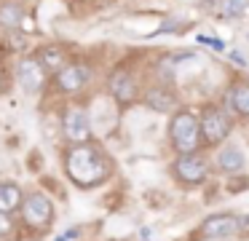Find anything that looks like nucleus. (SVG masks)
Returning a JSON list of instances; mask_svg holds the SVG:
<instances>
[{
  "label": "nucleus",
  "mask_w": 249,
  "mask_h": 241,
  "mask_svg": "<svg viewBox=\"0 0 249 241\" xmlns=\"http://www.w3.org/2000/svg\"><path fill=\"white\" fill-rule=\"evenodd\" d=\"M22 201H24V190L17 182H0V212H6V214L19 212Z\"/></svg>",
  "instance_id": "obj_13"
},
{
  "label": "nucleus",
  "mask_w": 249,
  "mask_h": 241,
  "mask_svg": "<svg viewBox=\"0 0 249 241\" xmlns=\"http://www.w3.org/2000/svg\"><path fill=\"white\" fill-rule=\"evenodd\" d=\"M244 166H247V155H244V150L238 148V145L228 142V145H222V148L217 150L214 169L220 171V174H236V171L244 169Z\"/></svg>",
  "instance_id": "obj_11"
},
{
  "label": "nucleus",
  "mask_w": 249,
  "mask_h": 241,
  "mask_svg": "<svg viewBox=\"0 0 249 241\" xmlns=\"http://www.w3.org/2000/svg\"><path fill=\"white\" fill-rule=\"evenodd\" d=\"M238 233H249V214H244V217L238 220Z\"/></svg>",
  "instance_id": "obj_20"
},
{
  "label": "nucleus",
  "mask_w": 249,
  "mask_h": 241,
  "mask_svg": "<svg viewBox=\"0 0 249 241\" xmlns=\"http://www.w3.org/2000/svg\"><path fill=\"white\" fill-rule=\"evenodd\" d=\"M198 43H206V46H212V48H217V51H222V40H214V37H206V35H198Z\"/></svg>",
  "instance_id": "obj_19"
},
{
  "label": "nucleus",
  "mask_w": 249,
  "mask_h": 241,
  "mask_svg": "<svg viewBox=\"0 0 249 241\" xmlns=\"http://www.w3.org/2000/svg\"><path fill=\"white\" fill-rule=\"evenodd\" d=\"M172 171V180L182 187H198L209 180V161L206 155L201 153H185V155H177L169 166Z\"/></svg>",
  "instance_id": "obj_4"
},
{
  "label": "nucleus",
  "mask_w": 249,
  "mask_h": 241,
  "mask_svg": "<svg viewBox=\"0 0 249 241\" xmlns=\"http://www.w3.org/2000/svg\"><path fill=\"white\" fill-rule=\"evenodd\" d=\"M231 107L241 118H249V80H238L231 86Z\"/></svg>",
  "instance_id": "obj_14"
},
{
  "label": "nucleus",
  "mask_w": 249,
  "mask_h": 241,
  "mask_svg": "<svg viewBox=\"0 0 249 241\" xmlns=\"http://www.w3.org/2000/svg\"><path fill=\"white\" fill-rule=\"evenodd\" d=\"M62 131L70 139L72 145H83L91 142V121H89V112L83 107H70L62 118Z\"/></svg>",
  "instance_id": "obj_6"
},
{
  "label": "nucleus",
  "mask_w": 249,
  "mask_h": 241,
  "mask_svg": "<svg viewBox=\"0 0 249 241\" xmlns=\"http://www.w3.org/2000/svg\"><path fill=\"white\" fill-rule=\"evenodd\" d=\"M38 59H40V64H43L46 70H56V73H59V70L65 67V51H62V48H56V46L40 48Z\"/></svg>",
  "instance_id": "obj_16"
},
{
  "label": "nucleus",
  "mask_w": 249,
  "mask_h": 241,
  "mask_svg": "<svg viewBox=\"0 0 249 241\" xmlns=\"http://www.w3.org/2000/svg\"><path fill=\"white\" fill-rule=\"evenodd\" d=\"M217 8L222 16H241L249 8V0H217Z\"/></svg>",
  "instance_id": "obj_17"
},
{
  "label": "nucleus",
  "mask_w": 249,
  "mask_h": 241,
  "mask_svg": "<svg viewBox=\"0 0 249 241\" xmlns=\"http://www.w3.org/2000/svg\"><path fill=\"white\" fill-rule=\"evenodd\" d=\"M6 89H8V78H6V73L0 70V94H6Z\"/></svg>",
  "instance_id": "obj_21"
},
{
  "label": "nucleus",
  "mask_w": 249,
  "mask_h": 241,
  "mask_svg": "<svg viewBox=\"0 0 249 241\" xmlns=\"http://www.w3.org/2000/svg\"><path fill=\"white\" fill-rule=\"evenodd\" d=\"M107 89L113 94V99L118 102L121 107H129L140 99V86H137L134 75L126 73V70H115L107 80Z\"/></svg>",
  "instance_id": "obj_7"
},
{
  "label": "nucleus",
  "mask_w": 249,
  "mask_h": 241,
  "mask_svg": "<svg viewBox=\"0 0 249 241\" xmlns=\"http://www.w3.org/2000/svg\"><path fill=\"white\" fill-rule=\"evenodd\" d=\"M231 59H233V62H238V64H247V59H244L241 54H236V51H231Z\"/></svg>",
  "instance_id": "obj_22"
},
{
  "label": "nucleus",
  "mask_w": 249,
  "mask_h": 241,
  "mask_svg": "<svg viewBox=\"0 0 249 241\" xmlns=\"http://www.w3.org/2000/svg\"><path fill=\"white\" fill-rule=\"evenodd\" d=\"M62 169H65V177L70 180L72 187L94 190L115 174V161L102 145L83 142V145H70L65 150Z\"/></svg>",
  "instance_id": "obj_1"
},
{
  "label": "nucleus",
  "mask_w": 249,
  "mask_h": 241,
  "mask_svg": "<svg viewBox=\"0 0 249 241\" xmlns=\"http://www.w3.org/2000/svg\"><path fill=\"white\" fill-rule=\"evenodd\" d=\"M19 212H22V222L27 225V228L38 230V233H46V230L54 225V217H56L54 201H51L46 193H40V190L27 193Z\"/></svg>",
  "instance_id": "obj_5"
},
{
  "label": "nucleus",
  "mask_w": 249,
  "mask_h": 241,
  "mask_svg": "<svg viewBox=\"0 0 249 241\" xmlns=\"http://www.w3.org/2000/svg\"><path fill=\"white\" fill-rule=\"evenodd\" d=\"M238 214L233 212H217L209 214V217L201 222V236L206 239H228V236H236L238 233Z\"/></svg>",
  "instance_id": "obj_8"
},
{
  "label": "nucleus",
  "mask_w": 249,
  "mask_h": 241,
  "mask_svg": "<svg viewBox=\"0 0 249 241\" xmlns=\"http://www.w3.org/2000/svg\"><path fill=\"white\" fill-rule=\"evenodd\" d=\"M22 19H24L22 5H17V3H3L0 5V27L17 32L19 27H22Z\"/></svg>",
  "instance_id": "obj_15"
},
{
  "label": "nucleus",
  "mask_w": 249,
  "mask_h": 241,
  "mask_svg": "<svg viewBox=\"0 0 249 241\" xmlns=\"http://www.w3.org/2000/svg\"><path fill=\"white\" fill-rule=\"evenodd\" d=\"M17 80L24 91H38L46 80V67L38 56H22L17 62Z\"/></svg>",
  "instance_id": "obj_10"
},
{
  "label": "nucleus",
  "mask_w": 249,
  "mask_h": 241,
  "mask_svg": "<svg viewBox=\"0 0 249 241\" xmlns=\"http://www.w3.org/2000/svg\"><path fill=\"white\" fill-rule=\"evenodd\" d=\"M89 78H91V67H89V64H81V62H72V64H65V67L56 73V86H59L65 94H78V91L86 89Z\"/></svg>",
  "instance_id": "obj_9"
},
{
  "label": "nucleus",
  "mask_w": 249,
  "mask_h": 241,
  "mask_svg": "<svg viewBox=\"0 0 249 241\" xmlns=\"http://www.w3.org/2000/svg\"><path fill=\"white\" fill-rule=\"evenodd\" d=\"M142 102L156 112H169L177 105V96H174V91L169 86H153V89H147L142 94Z\"/></svg>",
  "instance_id": "obj_12"
},
{
  "label": "nucleus",
  "mask_w": 249,
  "mask_h": 241,
  "mask_svg": "<svg viewBox=\"0 0 249 241\" xmlns=\"http://www.w3.org/2000/svg\"><path fill=\"white\" fill-rule=\"evenodd\" d=\"M169 145L174 148L177 155L185 153H198L201 148V123L198 115L188 107L177 110L169 121Z\"/></svg>",
  "instance_id": "obj_2"
},
{
  "label": "nucleus",
  "mask_w": 249,
  "mask_h": 241,
  "mask_svg": "<svg viewBox=\"0 0 249 241\" xmlns=\"http://www.w3.org/2000/svg\"><path fill=\"white\" fill-rule=\"evenodd\" d=\"M14 228H17V222H14V217H11V214L0 212V239H6V236H11V233H14Z\"/></svg>",
  "instance_id": "obj_18"
},
{
  "label": "nucleus",
  "mask_w": 249,
  "mask_h": 241,
  "mask_svg": "<svg viewBox=\"0 0 249 241\" xmlns=\"http://www.w3.org/2000/svg\"><path fill=\"white\" fill-rule=\"evenodd\" d=\"M198 123H201V145L204 148H222L233 129L231 115L217 105H206L198 115Z\"/></svg>",
  "instance_id": "obj_3"
}]
</instances>
